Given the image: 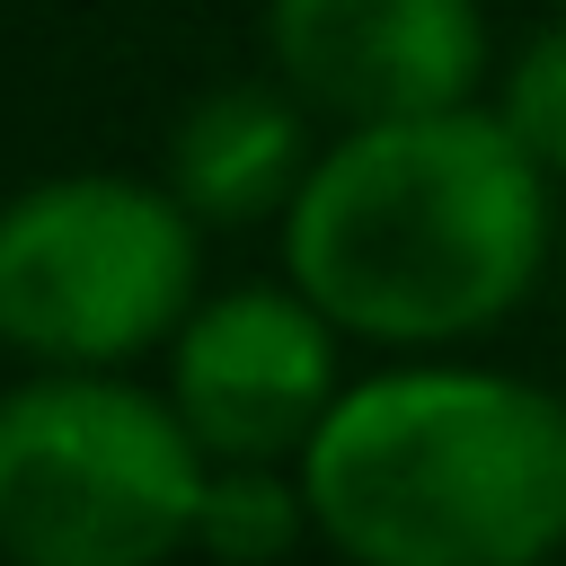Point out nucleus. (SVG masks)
<instances>
[{
    "instance_id": "6e6552de",
    "label": "nucleus",
    "mask_w": 566,
    "mask_h": 566,
    "mask_svg": "<svg viewBox=\"0 0 566 566\" xmlns=\"http://www.w3.org/2000/svg\"><path fill=\"white\" fill-rule=\"evenodd\" d=\"M301 531H318V522H310V486L283 478V460H212L203 513H195V548L203 557H221V566H283Z\"/></svg>"
},
{
    "instance_id": "39448f33",
    "label": "nucleus",
    "mask_w": 566,
    "mask_h": 566,
    "mask_svg": "<svg viewBox=\"0 0 566 566\" xmlns=\"http://www.w3.org/2000/svg\"><path fill=\"white\" fill-rule=\"evenodd\" d=\"M336 318L301 283H239L168 336V398L212 460H301L336 407Z\"/></svg>"
},
{
    "instance_id": "423d86ee",
    "label": "nucleus",
    "mask_w": 566,
    "mask_h": 566,
    "mask_svg": "<svg viewBox=\"0 0 566 566\" xmlns=\"http://www.w3.org/2000/svg\"><path fill=\"white\" fill-rule=\"evenodd\" d=\"M265 44L283 88L336 124L469 106L486 71L478 0H265Z\"/></svg>"
},
{
    "instance_id": "20e7f679",
    "label": "nucleus",
    "mask_w": 566,
    "mask_h": 566,
    "mask_svg": "<svg viewBox=\"0 0 566 566\" xmlns=\"http://www.w3.org/2000/svg\"><path fill=\"white\" fill-rule=\"evenodd\" d=\"M195 212L142 177H44L0 203V345L115 371L195 310Z\"/></svg>"
},
{
    "instance_id": "1a4fd4ad",
    "label": "nucleus",
    "mask_w": 566,
    "mask_h": 566,
    "mask_svg": "<svg viewBox=\"0 0 566 566\" xmlns=\"http://www.w3.org/2000/svg\"><path fill=\"white\" fill-rule=\"evenodd\" d=\"M495 115H504V133H513L539 168H566V27L531 35V44L504 62Z\"/></svg>"
},
{
    "instance_id": "7ed1b4c3",
    "label": "nucleus",
    "mask_w": 566,
    "mask_h": 566,
    "mask_svg": "<svg viewBox=\"0 0 566 566\" xmlns=\"http://www.w3.org/2000/svg\"><path fill=\"white\" fill-rule=\"evenodd\" d=\"M212 451L177 398L44 363L0 389V557L9 566H168L195 548Z\"/></svg>"
},
{
    "instance_id": "f03ea898",
    "label": "nucleus",
    "mask_w": 566,
    "mask_h": 566,
    "mask_svg": "<svg viewBox=\"0 0 566 566\" xmlns=\"http://www.w3.org/2000/svg\"><path fill=\"white\" fill-rule=\"evenodd\" d=\"M301 486L354 566H548L566 548V398L469 363L371 371L301 442Z\"/></svg>"
},
{
    "instance_id": "0eeeda50",
    "label": "nucleus",
    "mask_w": 566,
    "mask_h": 566,
    "mask_svg": "<svg viewBox=\"0 0 566 566\" xmlns=\"http://www.w3.org/2000/svg\"><path fill=\"white\" fill-rule=\"evenodd\" d=\"M301 88H212L177 115L168 133V195L203 221V230H248L265 212H292L301 177H310V124H301Z\"/></svg>"
},
{
    "instance_id": "f257e3e1",
    "label": "nucleus",
    "mask_w": 566,
    "mask_h": 566,
    "mask_svg": "<svg viewBox=\"0 0 566 566\" xmlns=\"http://www.w3.org/2000/svg\"><path fill=\"white\" fill-rule=\"evenodd\" d=\"M548 168L495 106L345 124L283 212V274L371 345H460L531 301Z\"/></svg>"
}]
</instances>
